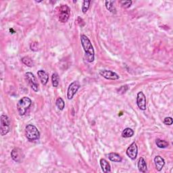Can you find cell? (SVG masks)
Listing matches in <instances>:
<instances>
[{
	"mask_svg": "<svg viewBox=\"0 0 173 173\" xmlns=\"http://www.w3.org/2000/svg\"><path fill=\"white\" fill-rule=\"evenodd\" d=\"M80 42L83 48L85 53L84 59L88 62H93L95 58V52L92 43H91L89 39L86 35H82L80 36Z\"/></svg>",
	"mask_w": 173,
	"mask_h": 173,
	"instance_id": "1",
	"label": "cell"
},
{
	"mask_svg": "<svg viewBox=\"0 0 173 173\" xmlns=\"http://www.w3.org/2000/svg\"><path fill=\"white\" fill-rule=\"evenodd\" d=\"M25 135L27 139L32 142V141H36L39 139L40 133L35 126L28 125L25 127Z\"/></svg>",
	"mask_w": 173,
	"mask_h": 173,
	"instance_id": "2",
	"label": "cell"
},
{
	"mask_svg": "<svg viewBox=\"0 0 173 173\" xmlns=\"http://www.w3.org/2000/svg\"><path fill=\"white\" fill-rule=\"evenodd\" d=\"M32 104V101L29 97H24L19 101L17 104V108L20 116H24L26 114L28 109Z\"/></svg>",
	"mask_w": 173,
	"mask_h": 173,
	"instance_id": "3",
	"label": "cell"
},
{
	"mask_svg": "<svg viewBox=\"0 0 173 173\" xmlns=\"http://www.w3.org/2000/svg\"><path fill=\"white\" fill-rule=\"evenodd\" d=\"M58 20L61 23H66L70 15V9L67 5H62L57 8Z\"/></svg>",
	"mask_w": 173,
	"mask_h": 173,
	"instance_id": "4",
	"label": "cell"
},
{
	"mask_svg": "<svg viewBox=\"0 0 173 173\" xmlns=\"http://www.w3.org/2000/svg\"><path fill=\"white\" fill-rule=\"evenodd\" d=\"M1 135L4 136L7 135L10 130V120L8 116L2 114L1 116Z\"/></svg>",
	"mask_w": 173,
	"mask_h": 173,
	"instance_id": "5",
	"label": "cell"
},
{
	"mask_svg": "<svg viewBox=\"0 0 173 173\" xmlns=\"http://www.w3.org/2000/svg\"><path fill=\"white\" fill-rule=\"evenodd\" d=\"M24 77H25L27 82L29 84L31 89L35 91V92H37L39 91V84L35 76L31 72H27L24 75Z\"/></svg>",
	"mask_w": 173,
	"mask_h": 173,
	"instance_id": "6",
	"label": "cell"
},
{
	"mask_svg": "<svg viewBox=\"0 0 173 173\" xmlns=\"http://www.w3.org/2000/svg\"><path fill=\"white\" fill-rule=\"evenodd\" d=\"M80 88V83L78 81H74L71 84H70L67 91V97L69 100H72L73 98L74 95L76 94V93L78 91L79 89Z\"/></svg>",
	"mask_w": 173,
	"mask_h": 173,
	"instance_id": "7",
	"label": "cell"
},
{
	"mask_svg": "<svg viewBox=\"0 0 173 173\" xmlns=\"http://www.w3.org/2000/svg\"><path fill=\"white\" fill-rule=\"evenodd\" d=\"M126 155L128 156L131 160H135L138 154V148H137V144L133 142L130 145V146L127 148L126 150Z\"/></svg>",
	"mask_w": 173,
	"mask_h": 173,
	"instance_id": "8",
	"label": "cell"
},
{
	"mask_svg": "<svg viewBox=\"0 0 173 173\" xmlns=\"http://www.w3.org/2000/svg\"><path fill=\"white\" fill-rule=\"evenodd\" d=\"M146 97L145 94L142 92V91H140L138 93H137V104L138 105L139 108L142 110H145L146 109Z\"/></svg>",
	"mask_w": 173,
	"mask_h": 173,
	"instance_id": "9",
	"label": "cell"
},
{
	"mask_svg": "<svg viewBox=\"0 0 173 173\" xmlns=\"http://www.w3.org/2000/svg\"><path fill=\"white\" fill-rule=\"evenodd\" d=\"M100 75L103 76L104 78L108 80H118L119 79V76L116 72L108 70H101L100 71Z\"/></svg>",
	"mask_w": 173,
	"mask_h": 173,
	"instance_id": "10",
	"label": "cell"
},
{
	"mask_svg": "<svg viewBox=\"0 0 173 173\" xmlns=\"http://www.w3.org/2000/svg\"><path fill=\"white\" fill-rule=\"evenodd\" d=\"M11 157L16 162H21L23 160L24 154L20 148H14L11 151Z\"/></svg>",
	"mask_w": 173,
	"mask_h": 173,
	"instance_id": "11",
	"label": "cell"
},
{
	"mask_svg": "<svg viewBox=\"0 0 173 173\" xmlns=\"http://www.w3.org/2000/svg\"><path fill=\"white\" fill-rule=\"evenodd\" d=\"M155 167L158 171H161L165 164V161L160 156H156L154 158Z\"/></svg>",
	"mask_w": 173,
	"mask_h": 173,
	"instance_id": "12",
	"label": "cell"
},
{
	"mask_svg": "<svg viewBox=\"0 0 173 173\" xmlns=\"http://www.w3.org/2000/svg\"><path fill=\"white\" fill-rule=\"evenodd\" d=\"M37 75L39 78L41 83L43 84V85H45V84L47 83L49 80V76L47 75V73L46 72H45L43 70H40L37 72Z\"/></svg>",
	"mask_w": 173,
	"mask_h": 173,
	"instance_id": "13",
	"label": "cell"
},
{
	"mask_svg": "<svg viewBox=\"0 0 173 173\" xmlns=\"http://www.w3.org/2000/svg\"><path fill=\"white\" fill-rule=\"evenodd\" d=\"M100 166L101 168V170L103 171L104 173H108L111 172V167L110 164H109V162L105 160V159L102 158L100 160Z\"/></svg>",
	"mask_w": 173,
	"mask_h": 173,
	"instance_id": "14",
	"label": "cell"
},
{
	"mask_svg": "<svg viewBox=\"0 0 173 173\" xmlns=\"http://www.w3.org/2000/svg\"><path fill=\"white\" fill-rule=\"evenodd\" d=\"M139 171L141 172H146L147 171V167L146 162L143 158H140L137 163Z\"/></svg>",
	"mask_w": 173,
	"mask_h": 173,
	"instance_id": "15",
	"label": "cell"
},
{
	"mask_svg": "<svg viewBox=\"0 0 173 173\" xmlns=\"http://www.w3.org/2000/svg\"><path fill=\"white\" fill-rule=\"evenodd\" d=\"M108 158L110 159V160L114 162H121L122 160V157L117 153H114V152L110 153L108 155Z\"/></svg>",
	"mask_w": 173,
	"mask_h": 173,
	"instance_id": "16",
	"label": "cell"
},
{
	"mask_svg": "<svg viewBox=\"0 0 173 173\" xmlns=\"http://www.w3.org/2000/svg\"><path fill=\"white\" fill-rule=\"evenodd\" d=\"M105 7L108 10H109L110 12L113 13V14H116V10L115 6L114 5V2L113 1H106L105 2Z\"/></svg>",
	"mask_w": 173,
	"mask_h": 173,
	"instance_id": "17",
	"label": "cell"
},
{
	"mask_svg": "<svg viewBox=\"0 0 173 173\" xmlns=\"http://www.w3.org/2000/svg\"><path fill=\"white\" fill-rule=\"evenodd\" d=\"M134 135V131L130 128H126L122 133V137L125 138H129V137H131Z\"/></svg>",
	"mask_w": 173,
	"mask_h": 173,
	"instance_id": "18",
	"label": "cell"
},
{
	"mask_svg": "<svg viewBox=\"0 0 173 173\" xmlns=\"http://www.w3.org/2000/svg\"><path fill=\"white\" fill-rule=\"evenodd\" d=\"M156 143L158 147L162 148V149H164V148H167L169 146V143L167 142H166V141L160 139H157L156 140Z\"/></svg>",
	"mask_w": 173,
	"mask_h": 173,
	"instance_id": "19",
	"label": "cell"
},
{
	"mask_svg": "<svg viewBox=\"0 0 173 173\" xmlns=\"http://www.w3.org/2000/svg\"><path fill=\"white\" fill-rule=\"evenodd\" d=\"M60 81V77L57 73H54L51 76V83L52 85L54 87H57L59 84Z\"/></svg>",
	"mask_w": 173,
	"mask_h": 173,
	"instance_id": "20",
	"label": "cell"
},
{
	"mask_svg": "<svg viewBox=\"0 0 173 173\" xmlns=\"http://www.w3.org/2000/svg\"><path fill=\"white\" fill-rule=\"evenodd\" d=\"M22 62L24 65H26L29 67H32L33 66V62L32 59L29 57V56H24L22 58Z\"/></svg>",
	"mask_w": 173,
	"mask_h": 173,
	"instance_id": "21",
	"label": "cell"
},
{
	"mask_svg": "<svg viewBox=\"0 0 173 173\" xmlns=\"http://www.w3.org/2000/svg\"><path fill=\"white\" fill-rule=\"evenodd\" d=\"M56 104V105H57V107L58 108L59 110H62L65 107L64 101V100H62V98H61V97H59V98L57 99Z\"/></svg>",
	"mask_w": 173,
	"mask_h": 173,
	"instance_id": "22",
	"label": "cell"
},
{
	"mask_svg": "<svg viewBox=\"0 0 173 173\" xmlns=\"http://www.w3.org/2000/svg\"><path fill=\"white\" fill-rule=\"evenodd\" d=\"M90 3H91V1H84L83 2V6H82V12L84 14H85L88 11V10H89V6H90Z\"/></svg>",
	"mask_w": 173,
	"mask_h": 173,
	"instance_id": "23",
	"label": "cell"
},
{
	"mask_svg": "<svg viewBox=\"0 0 173 173\" xmlns=\"http://www.w3.org/2000/svg\"><path fill=\"white\" fill-rule=\"evenodd\" d=\"M132 1H121L120 3H121L122 8H128L131 6L132 4Z\"/></svg>",
	"mask_w": 173,
	"mask_h": 173,
	"instance_id": "24",
	"label": "cell"
},
{
	"mask_svg": "<svg viewBox=\"0 0 173 173\" xmlns=\"http://www.w3.org/2000/svg\"><path fill=\"white\" fill-rule=\"evenodd\" d=\"M30 47H31V49L32 51H37L39 50L38 43H37V42H33V43H32L30 45Z\"/></svg>",
	"mask_w": 173,
	"mask_h": 173,
	"instance_id": "25",
	"label": "cell"
},
{
	"mask_svg": "<svg viewBox=\"0 0 173 173\" xmlns=\"http://www.w3.org/2000/svg\"><path fill=\"white\" fill-rule=\"evenodd\" d=\"M172 118L171 117H167L164 120V124L166 125H172Z\"/></svg>",
	"mask_w": 173,
	"mask_h": 173,
	"instance_id": "26",
	"label": "cell"
}]
</instances>
